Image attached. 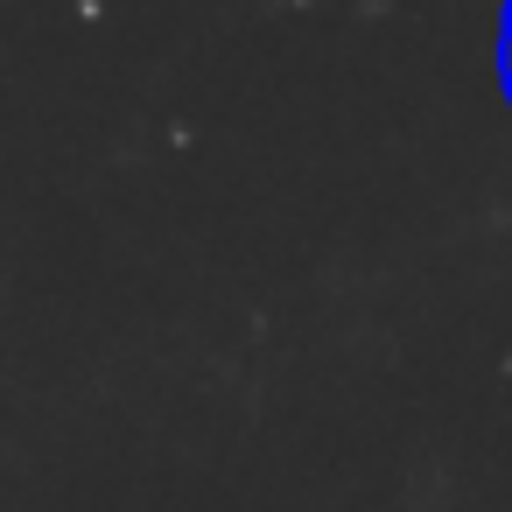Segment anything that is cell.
Returning <instances> with one entry per match:
<instances>
[{
  "label": "cell",
  "instance_id": "cell-1",
  "mask_svg": "<svg viewBox=\"0 0 512 512\" xmlns=\"http://www.w3.org/2000/svg\"><path fill=\"white\" fill-rule=\"evenodd\" d=\"M498 64H505V92H512V15H505V57Z\"/></svg>",
  "mask_w": 512,
  "mask_h": 512
}]
</instances>
